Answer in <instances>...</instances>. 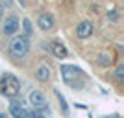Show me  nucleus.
Returning a JSON list of instances; mask_svg holds the SVG:
<instances>
[{
    "label": "nucleus",
    "mask_w": 124,
    "mask_h": 118,
    "mask_svg": "<svg viewBox=\"0 0 124 118\" xmlns=\"http://www.w3.org/2000/svg\"><path fill=\"white\" fill-rule=\"evenodd\" d=\"M21 90V83L13 74H4L0 77V92L6 98H15Z\"/></svg>",
    "instance_id": "obj_1"
},
{
    "label": "nucleus",
    "mask_w": 124,
    "mask_h": 118,
    "mask_svg": "<svg viewBox=\"0 0 124 118\" xmlns=\"http://www.w3.org/2000/svg\"><path fill=\"white\" fill-rule=\"evenodd\" d=\"M28 52H30V41H28L26 35H15L9 41V54L13 57L21 59V57H24Z\"/></svg>",
    "instance_id": "obj_2"
},
{
    "label": "nucleus",
    "mask_w": 124,
    "mask_h": 118,
    "mask_svg": "<svg viewBox=\"0 0 124 118\" xmlns=\"http://www.w3.org/2000/svg\"><path fill=\"white\" fill-rule=\"evenodd\" d=\"M83 72L80 70V68L72 67V65H63L61 67V77L63 81L67 83V85H70V87H74V79L76 77H82Z\"/></svg>",
    "instance_id": "obj_3"
},
{
    "label": "nucleus",
    "mask_w": 124,
    "mask_h": 118,
    "mask_svg": "<svg viewBox=\"0 0 124 118\" xmlns=\"http://www.w3.org/2000/svg\"><path fill=\"white\" fill-rule=\"evenodd\" d=\"M19 26H21V22H19V19H17L15 15L8 17L4 21V24H2V31H4V35H15L17 31H19Z\"/></svg>",
    "instance_id": "obj_4"
},
{
    "label": "nucleus",
    "mask_w": 124,
    "mask_h": 118,
    "mask_svg": "<svg viewBox=\"0 0 124 118\" xmlns=\"http://www.w3.org/2000/svg\"><path fill=\"white\" fill-rule=\"evenodd\" d=\"M37 26H39V30L43 31H50L54 28V17L50 13H41L39 19H37Z\"/></svg>",
    "instance_id": "obj_5"
},
{
    "label": "nucleus",
    "mask_w": 124,
    "mask_h": 118,
    "mask_svg": "<svg viewBox=\"0 0 124 118\" xmlns=\"http://www.w3.org/2000/svg\"><path fill=\"white\" fill-rule=\"evenodd\" d=\"M76 35L80 37V39H87V37L93 35V24L87 21L80 22V24L76 26Z\"/></svg>",
    "instance_id": "obj_6"
},
{
    "label": "nucleus",
    "mask_w": 124,
    "mask_h": 118,
    "mask_svg": "<svg viewBox=\"0 0 124 118\" xmlns=\"http://www.w3.org/2000/svg\"><path fill=\"white\" fill-rule=\"evenodd\" d=\"M28 100H30V103H31L35 109L43 107V105H46V100H45V96H43L41 90H31L30 96H28Z\"/></svg>",
    "instance_id": "obj_7"
},
{
    "label": "nucleus",
    "mask_w": 124,
    "mask_h": 118,
    "mask_svg": "<svg viewBox=\"0 0 124 118\" xmlns=\"http://www.w3.org/2000/svg\"><path fill=\"white\" fill-rule=\"evenodd\" d=\"M9 113H11V116H13V118H24L26 109L22 107V103H21V102L13 100V102L9 103Z\"/></svg>",
    "instance_id": "obj_8"
},
{
    "label": "nucleus",
    "mask_w": 124,
    "mask_h": 118,
    "mask_svg": "<svg viewBox=\"0 0 124 118\" xmlns=\"http://www.w3.org/2000/svg\"><path fill=\"white\" fill-rule=\"evenodd\" d=\"M35 79L41 83H46L48 79H50V67H46V65H41V67L35 70Z\"/></svg>",
    "instance_id": "obj_9"
},
{
    "label": "nucleus",
    "mask_w": 124,
    "mask_h": 118,
    "mask_svg": "<svg viewBox=\"0 0 124 118\" xmlns=\"http://www.w3.org/2000/svg\"><path fill=\"white\" fill-rule=\"evenodd\" d=\"M52 54L56 57H59V59H65V57L69 56V50L65 48V44H61V42H52Z\"/></svg>",
    "instance_id": "obj_10"
},
{
    "label": "nucleus",
    "mask_w": 124,
    "mask_h": 118,
    "mask_svg": "<svg viewBox=\"0 0 124 118\" xmlns=\"http://www.w3.org/2000/svg\"><path fill=\"white\" fill-rule=\"evenodd\" d=\"M113 63V57L109 56V54H100L98 56V65H102V67H109Z\"/></svg>",
    "instance_id": "obj_11"
},
{
    "label": "nucleus",
    "mask_w": 124,
    "mask_h": 118,
    "mask_svg": "<svg viewBox=\"0 0 124 118\" xmlns=\"http://www.w3.org/2000/svg\"><path fill=\"white\" fill-rule=\"evenodd\" d=\"M22 28H24V33H26V37L33 33V28H31V22L28 21V19H22Z\"/></svg>",
    "instance_id": "obj_12"
},
{
    "label": "nucleus",
    "mask_w": 124,
    "mask_h": 118,
    "mask_svg": "<svg viewBox=\"0 0 124 118\" xmlns=\"http://www.w3.org/2000/svg\"><path fill=\"white\" fill-rule=\"evenodd\" d=\"M56 96H57V100H59V103H61V111L65 114H69V105H67V102H65V98L61 96V92H57V90H56Z\"/></svg>",
    "instance_id": "obj_13"
},
{
    "label": "nucleus",
    "mask_w": 124,
    "mask_h": 118,
    "mask_svg": "<svg viewBox=\"0 0 124 118\" xmlns=\"http://www.w3.org/2000/svg\"><path fill=\"white\" fill-rule=\"evenodd\" d=\"M108 19L111 22H117V21H119V13H117V11H109V13H108Z\"/></svg>",
    "instance_id": "obj_14"
},
{
    "label": "nucleus",
    "mask_w": 124,
    "mask_h": 118,
    "mask_svg": "<svg viewBox=\"0 0 124 118\" xmlns=\"http://www.w3.org/2000/svg\"><path fill=\"white\" fill-rule=\"evenodd\" d=\"M115 74H117V77H119V79H124V65H119Z\"/></svg>",
    "instance_id": "obj_15"
},
{
    "label": "nucleus",
    "mask_w": 124,
    "mask_h": 118,
    "mask_svg": "<svg viewBox=\"0 0 124 118\" xmlns=\"http://www.w3.org/2000/svg\"><path fill=\"white\" fill-rule=\"evenodd\" d=\"M4 11H6V7H4V6H0V21L4 19Z\"/></svg>",
    "instance_id": "obj_16"
},
{
    "label": "nucleus",
    "mask_w": 124,
    "mask_h": 118,
    "mask_svg": "<svg viewBox=\"0 0 124 118\" xmlns=\"http://www.w3.org/2000/svg\"><path fill=\"white\" fill-rule=\"evenodd\" d=\"M0 118H6V113H0Z\"/></svg>",
    "instance_id": "obj_17"
}]
</instances>
